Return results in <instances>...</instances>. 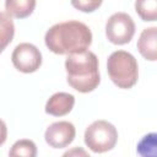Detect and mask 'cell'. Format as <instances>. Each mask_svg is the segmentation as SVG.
Returning <instances> with one entry per match:
<instances>
[{
  "instance_id": "6da1fadb",
  "label": "cell",
  "mask_w": 157,
  "mask_h": 157,
  "mask_svg": "<svg viewBox=\"0 0 157 157\" xmlns=\"http://www.w3.org/2000/svg\"><path fill=\"white\" fill-rule=\"evenodd\" d=\"M44 43L54 54H76L88 50L92 43V32L86 23L69 20L53 25L45 32Z\"/></svg>"
},
{
  "instance_id": "7a4b0ae2",
  "label": "cell",
  "mask_w": 157,
  "mask_h": 157,
  "mask_svg": "<svg viewBox=\"0 0 157 157\" xmlns=\"http://www.w3.org/2000/svg\"><path fill=\"white\" fill-rule=\"evenodd\" d=\"M65 70L67 83L81 93L94 91L101 82L98 58L91 50L67 55Z\"/></svg>"
},
{
  "instance_id": "3957f363",
  "label": "cell",
  "mask_w": 157,
  "mask_h": 157,
  "mask_svg": "<svg viewBox=\"0 0 157 157\" xmlns=\"http://www.w3.org/2000/svg\"><path fill=\"white\" fill-rule=\"evenodd\" d=\"M107 71L112 82L119 88H131L139 78V65L135 56L125 50L113 52L107 60Z\"/></svg>"
},
{
  "instance_id": "277c9868",
  "label": "cell",
  "mask_w": 157,
  "mask_h": 157,
  "mask_svg": "<svg viewBox=\"0 0 157 157\" xmlns=\"http://www.w3.org/2000/svg\"><path fill=\"white\" fill-rule=\"evenodd\" d=\"M83 140L91 151L96 153L108 152L117 145L118 130L112 123L99 119L86 128Z\"/></svg>"
},
{
  "instance_id": "5b68a950",
  "label": "cell",
  "mask_w": 157,
  "mask_h": 157,
  "mask_svg": "<svg viewBox=\"0 0 157 157\" xmlns=\"http://www.w3.org/2000/svg\"><path fill=\"white\" fill-rule=\"evenodd\" d=\"M135 34V22L132 17L123 11L115 12L105 22L107 39L117 45L129 43Z\"/></svg>"
},
{
  "instance_id": "8992f818",
  "label": "cell",
  "mask_w": 157,
  "mask_h": 157,
  "mask_svg": "<svg viewBox=\"0 0 157 157\" xmlns=\"http://www.w3.org/2000/svg\"><path fill=\"white\" fill-rule=\"evenodd\" d=\"M11 61L16 70L23 74H32L42 65V53L34 44L23 42L15 47Z\"/></svg>"
},
{
  "instance_id": "52a82bcc",
  "label": "cell",
  "mask_w": 157,
  "mask_h": 157,
  "mask_svg": "<svg viewBox=\"0 0 157 157\" xmlns=\"http://www.w3.org/2000/svg\"><path fill=\"white\" fill-rule=\"evenodd\" d=\"M76 136V129L72 123L60 120L50 124L45 132L44 140L53 148H64L69 146Z\"/></svg>"
},
{
  "instance_id": "ba28073f",
  "label": "cell",
  "mask_w": 157,
  "mask_h": 157,
  "mask_svg": "<svg viewBox=\"0 0 157 157\" xmlns=\"http://www.w3.org/2000/svg\"><path fill=\"white\" fill-rule=\"evenodd\" d=\"M75 105V97L67 92H56L49 97L45 103V113L53 117L69 114Z\"/></svg>"
},
{
  "instance_id": "9c48e42d",
  "label": "cell",
  "mask_w": 157,
  "mask_h": 157,
  "mask_svg": "<svg viewBox=\"0 0 157 157\" xmlns=\"http://www.w3.org/2000/svg\"><path fill=\"white\" fill-rule=\"evenodd\" d=\"M140 54L150 61L157 60V27L144 28L136 44Z\"/></svg>"
},
{
  "instance_id": "30bf717a",
  "label": "cell",
  "mask_w": 157,
  "mask_h": 157,
  "mask_svg": "<svg viewBox=\"0 0 157 157\" xmlns=\"http://www.w3.org/2000/svg\"><path fill=\"white\" fill-rule=\"evenodd\" d=\"M36 4L34 0H6L5 12L11 17L25 18L33 12Z\"/></svg>"
},
{
  "instance_id": "8fae6325",
  "label": "cell",
  "mask_w": 157,
  "mask_h": 157,
  "mask_svg": "<svg viewBox=\"0 0 157 157\" xmlns=\"http://www.w3.org/2000/svg\"><path fill=\"white\" fill-rule=\"evenodd\" d=\"M15 36V25L12 17L0 11V54L12 42Z\"/></svg>"
},
{
  "instance_id": "7c38bea8",
  "label": "cell",
  "mask_w": 157,
  "mask_h": 157,
  "mask_svg": "<svg viewBox=\"0 0 157 157\" xmlns=\"http://www.w3.org/2000/svg\"><path fill=\"white\" fill-rule=\"evenodd\" d=\"M38 150L34 141L29 139L17 140L9 151V157H37Z\"/></svg>"
},
{
  "instance_id": "4fadbf2b",
  "label": "cell",
  "mask_w": 157,
  "mask_h": 157,
  "mask_svg": "<svg viewBox=\"0 0 157 157\" xmlns=\"http://www.w3.org/2000/svg\"><path fill=\"white\" fill-rule=\"evenodd\" d=\"M156 147H157V135L156 132H150L139 141L136 146V151L140 157H156Z\"/></svg>"
},
{
  "instance_id": "5bb4252c",
  "label": "cell",
  "mask_w": 157,
  "mask_h": 157,
  "mask_svg": "<svg viewBox=\"0 0 157 157\" xmlns=\"http://www.w3.org/2000/svg\"><path fill=\"white\" fill-rule=\"evenodd\" d=\"M135 11L142 21H156L157 18V2L155 0H144L135 2Z\"/></svg>"
},
{
  "instance_id": "9a60e30c",
  "label": "cell",
  "mask_w": 157,
  "mask_h": 157,
  "mask_svg": "<svg viewBox=\"0 0 157 157\" xmlns=\"http://www.w3.org/2000/svg\"><path fill=\"white\" fill-rule=\"evenodd\" d=\"M71 5L82 12H93L102 5L101 0H74Z\"/></svg>"
},
{
  "instance_id": "2e32d148",
  "label": "cell",
  "mask_w": 157,
  "mask_h": 157,
  "mask_svg": "<svg viewBox=\"0 0 157 157\" xmlns=\"http://www.w3.org/2000/svg\"><path fill=\"white\" fill-rule=\"evenodd\" d=\"M61 157H91V156L83 147L75 146V147H71L67 151H65Z\"/></svg>"
},
{
  "instance_id": "e0dca14e",
  "label": "cell",
  "mask_w": 157,
  "mask_h": 157,
  "mask_svg": "<svg viewBox=\"0 0 157 157\" xmlns=\"http://www.w3.org/2000/svg\"><path fill=\"white\" fill-rule=\"evenodd\" d=\"M7 139V126L5 124V121L0 118V146H2L5 144Z\"/></svg>"
}]
</instances>
